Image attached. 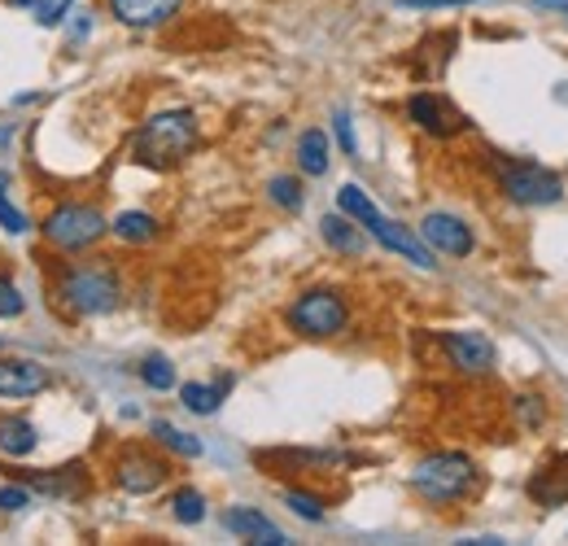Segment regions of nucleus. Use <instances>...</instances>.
<instances>
[{
  "mask_svg": "<svg viewBox=\"0 0 568 546\" xmlns=\"http://www.w3.org/2000/svg\"><path fill=\"white\" fill-rule=\"evenodd\" d=\"M202 144V123L193 110H158L149 114L136 136H132V158L149 171H175L193 158V149Z\"/></svg>",
  "mask_w": 568,
  "mask_h": 546,
  "instance_id": "nucleus-1",
  "label": "nucleus"
},
{
  "mask_svg": "<svg viewBox=\"0 0 568 546\" xmlns=\"http://www.w3.org/2000/svg\"><path fill=\"white\" fill-rule=\"evenodd\" d=\"M412 489L428 507H455L481 489V468L464 451H433L412 468Z\"/></svg>",
  "mask_w": 568,
  "mask_h": 546,
  "instance_id": "nucleus-2",
  "label": "nucleus"
},
{
  "mask_svg": "<svg viewBox=\"0 0 568 546\" xmlns=\"http://www.w3.org/2000/svg\"><path fill=\"white\" fill-rule=\"evenodd\" d=\"M58 297L83 320L110 315L123 302V275L110 259H83V263H71L58 275Z\"/></svg>",
  "mask_w": 568,
  "mask_h": 546,
  "instance_id": "nucleus-3",
  "label": "nucleus"
},
{
  "mask_svg": "<svg viewBox=\"0 0 568 546\" xmlns=\"http://www.w3.org/2000/svg\"><path fill=\"white\" fill-rule=\"evenodd\" d=\"M284 324H288L297 337H306V342H333V337H342L346 324H351V302H346L342 289L315 284V289H306V293H297V297L288 302Z\"/></svg>",
  "mask_w": 568,
  "mask_h": 546,
  "instance_id": "nucleus-4",
  "label": "nucleus"
},
{
  "mask_svg": "<svg viewBox=\"0 0 568 546\" xmlns=\"http://www.w3.org/2000/svg\"><path fill=\"white\" fill-rule=\"evenodd\" d=\"M490 166H495V184L507 202L516 205H556L565 202V180L542 166V162H529V158H503L490 153Z\"/></svg>",
  "mask_w": 568,
  "mask_h": 546,
  "instance_id": "nucleus-5",
  "label": "nucleus"
},
{
  "mask_svg": "<svg viewBox=\"0 0 568 546\" xmlns=\"http://www.w3.org/2000/svg\"><path fill=\"white\" fill-rule=\"evenodd\" d=\"M105 232H110V219L88 202L53 205V210L44 214V223H40V236H44L53 250H62V254H83V250H92Z\"/></svg>",
  "mask_w": 568,
  "mask_h": 546,
  "instance_id": "nucleus-6",
  "label": "nucleus"
},
{
  "mask_svg": "<svg viewBox=\"0 0 568 546\" xmlns=\"http://www.w3.org/2000/svg\"><path fill=\"white\" fill-rule=\"evenodd\" d=\"M110 473H114V485H119L123 494H153V489L166 485L171 464H166L162 455L144 451V446H128V451H119V459H114Z\"/></svg>",
  "mask_w": 568,
  "mask_h": 546,
  "instance_id": "nucleus-7",
  "label": "nucleus"
},
{
  "mask_svg": "<svg viewBox=\"0 0 568 546\" xmlns=\"http://www.w3.org/2000/svg\"><path fill=\"white\" fill-rule=\"evenodd\" d=\"M420 241L433 254H446V259H473V250H477L473 228L450 210H428L420 219Z\"/></svg>",
  "mask_w": 568,
  "mask_h": 546,
  "instance_id": "nucleus-8",
  "label": "nucleus"
},
{
  "mask_svg": "<svg viewBox=\"0 0 568 546\" xmlns=\"http://www.w3.org/2000/svg\"><path fill=\"white\" fill-rule=\"evenodd\" d=\"M437 342H442L450 367H455L459 376H490V372H495L498 354H495V342H490L486 333H477V328H455V333H442Z\"/></svg>",
  "mask_w": 568,
  "mask_h": 546,
  "instance_id": "nucleus-9",
  "label": "nucleus"
},
{
  "mask_svg": "<svg viewBox=\"0 0 568 546\" xmlns=\"http://www.w3.org/2000/svg\"><path fill=\"white\" fill-rule=\"evenodd\" d=\"M367 232H372V241L381 245V250H389V254H398V259H407V263H416L420 272H437V259H433V250H428L425 241L412 232V228H403L398 219H389V214H372L367 223H363Z\"/></svg>",
  "mask_w": 568,
  "mask_h": 546,
  "instance_id": "nucleus-10",
  "label": "nucleus"
},
{
  "mask_svg": "<svg viewBox=\"0 0 568 546\" xmlns=\"http://www.w3.org/2000/svg\"><path fill=\"white\" fill-rule=\"evenodd\" d=\"M407 119L433 140H450V136H459V132H468V119H464L446 97H437V92H416V97H407Z\"/></svg>",
  "mask_w": 568,
  "mask_h": 546,
  "instance_id": "nucleus-11",
  "label": "nucleus"
},
{
  "mask_svg": "<svg viewBox=\"0 0 568 546\" xmlns=\"http://www.w3.org/2000/svg\"><path fill=\"white\" fill-rule=\"evenodd\" d=\"M53 385V372L40 358H0V398H36Z\"/></svg>",
  "mask_w": 568,
  "mask_h": 546,
  "instance_id": "nucleus-12",
  "label": "nucleus"
},
{
  "mask_svg": "<svg viewBox=\"0 0 568 546\" xmlns=\"http://www.w3.org/2000/svg\"><path fill=\"white\" fill-rule=\"evenodd\" d=\"M105 4H110V13H114L123 27H132V31L166 27V22L184 9V0H105Z\"/></svg>",
  "mask_w": 568,
  "mask_h": 546,
  "instance_id": "nucleus-13",
  "label": "nucleus"
},
{
  "mask_svg": "<svg viewBox=\"0 0 568 546\" xmlns=\"http://www.w3.org/2000/svg\"><path fill=\"white\" fill-rule=\"evenodd\" d=\"M223 529L227 534H236V538H245V543H258V546H288L284 538V529H276L258 507H232L227 516H223Z\"/></svg>",
  "mask_w": 568,
  "mask_h": 546,
  "instance_id": "nucleus-14",
  "label": "nucleus"
},
{
  "mask_svg": "<svg viewBox=\"0 0 568 546\" xmlns=\"http://www.w3.org/2000/svg\"><path fill=\"white\" fill-rule=\"evenodd\" d=\"M529 498L538 503V507H560L568 503V451H560L556 459H547L534 477H529Z\"/></svg>",
  "mask_w": 568,
  "mask_h": 546,
  "instance_id": "nucleus-15",
  "label": "nucleus"
},
{
  "mask_svg": "<svg viewBox=\"0 0 568 546\" xmlns=\"http://www.w3.org/2000/svg\"><path fill=\"white\" fill-rule=\"evenodd\" d=\"M27 489L53 498V503H74L88 494V481H83V468H62V473H27L22 477Z\"/></svg>",
  "mask_w": 568,
  "mask_h": 546,
  "instance_id": "nucleus-16",
  "label": "nucleus"
},
{
  "mask_svg": "<svg viewBox=\"0 0 568 546\" xmlns=\"http://www.w3.org/2000/svg\"><path fill=\"white\" fill-rule=\"evenodd\" d=\"M36 446H40V433L27 415H0V455L27 459V455H36Z\"/></svg>",
  "mask_w": 568,
  "mask_h": 546,
  "instance_id": "nucleus-17",
  "label": "nucleus"
},
{
  "mask_svg": "<svg viewBox=\"0 0 568 546\" xmlns=\"http://www.w3.org/2000/svg\"><path fill=\"white\" fill-rule=\"evenodd\" d=\"M258 464H288V468H324V473H333V468H351L355 459L342 455V451H267V455H258Z\"/></svg>",
  "mask_w": 568,
  "mask_h": 546,
  "instance_id": "nucleus-18",
  "label": "nucleus"
},
{
  "mask_svg": "<svg viewBox=\"0 0 568 546\" xmlns=\"http://www.w3.org/2000/svg\"><path fill=\"white\" fill-rule=\"evenodd\" d=\"M232 385H236V376H219L214 385L189 381V385H180V403L193 411V415H214V411L223 407V398L232 394Z\"/></svg>",
  "mask_w": 568,
  "mask_h": 546,
  "instance_id": "nucleus-19",
  "label": "nucleus"
},
{
  "mask_svg": "<svg viewBox=\"0 0 568 546\" xmlns=\"http://www.w3.org/2000/svg\"><path fill=\"white\" fill-rule=\"evenodd\" d=\"M320 236H324L337 254H346V259H358V254H363V245H367V241H363V232H358V223L355 219H346L342 210L320 219Z\"/></svg>",
  "mask_w": 568,
  "mask_h": 546,
  "instance_id": "nucleus-20",
  "label": "nucleus"
},
{
  "mask_svg": "<svg viewBox=\"0 0 568 546\" xmlns=\"http://www.w3.org/2000/svg\"><path fill=\"white\" fill-rule=\"evenodd\" d=\"M110 232H114L123 245H149V241H158L162 223H158L153 214H144V210H123V214L110 223Z\"/></svg>",
  "mask_w": 568,
  "mask_h": 546,
  "instance_id": "nucleus-21",
  "label": "nucleus"
},
{
  "mask_svg": "<svg viewBox=\"0 0 568 546\" xmlns=\"http://www.w3.org/2000/svg\"><path fill=\"white\" fill-rule=\"evenodd\" d=\"M297 171L311 175V180H320L328 171V136L320 128H311V132L297 136Z\"/></svg>",
  "mask_w": 568,
  "mask_h": 546,
  "instance_id": "nucleus-22",
  "label": "nucleus"
},
{
  "mask_svg": "<svg viewBox=\"0 0 568 546\" xmlns=\"http://www.w3.org/2000/svg\"><path fill=\"white\" fill-rule=\"evenodd\" d=\"M149 433H153V442H158L162 451H171V455H184V459H197V455H202V442H197L193 433H184V428L166 424V419H153V424H149Z\"/></svg>",
  "mask_w": 568,
  "mask_h": 546,
  "instance_id": "nucleus-23",
  "label": "nucleus"
},
{
  "mask_svg": "<svg viewBox=\"0 0 568 546\" xmlns=\"http://www.w3.org/2000/svg\"><path fill=\"white\" fill-rule=\"evenodd\" d=\"M171 516H175L180 525H202V520H206V494L193 489V485H180V489L171 494Z\"/></svg>",
  "mask_w": 568,
  "mask_h": 546,
  "instance_id": "nucleus-24",
  "label": "nucleus"
},
{
  "mask_svg": "<svg viewBox=\"0 0 568 546\" xmlns=\"http://www.w3.org/2000/svg\"><path fill=\"white\" fill-rule=\"evenodd\" d=\"M9 4L22 9V13H31L40 27H62L67 13H71L79 0H9Z\"/></svg>",
  "mask_w": 568,
  "mask_h": 546,
  "instance_id": "nucleus-25",
  "label": "nucleus"
},
{
  "mask_svg": "<svg viewBox=\"0 0 568 546\" xmlns=\"http://www.w3.org/2000/svg\"><path fill=\"white\" fill-rule=\"evenodd\" d=\"M337 210H342L346 219H355L358 228H363V223L376 214V202H372L358 184H342V189H337Z\"/></svg>",
  "mask_w": 568,
  "mask_h": 546,
  "instance_id": "nucleus-26",
  "label": "nucleus"
},
{
  "mask_svg": "<svg viewBox=\"0 0 568 546\" xmlns=\"http://www.w3.org/2000/svg\"><path fill=\"white\" fill-rule=\"evenodd\" d=\"M284 507L293 512V516H302V520H311V525H320L324 520V498L320 494H311V489H284Z\"/></svg>",
  "mask_w": 568,
  "mask_h": 546,
  "instance_id": "nucleus-27",
  "label": "nucleus"
},
{
  "mask_svg": "<svg viewBox=\"0 0 568 546\" xmlns=\"http://www.w3.org/2000/svg\"><path fill=\"white\" fill-rule=\"evenodd\" d=\"M141 381L149 390H158V394H166V390H175V367H171V358H162V354H149L141 363Z\"/></svg>",
  "mask_w": 568,
  "mask_h": 546,
  "instance_id": "nucleus-28",
  "label": "nucleus"
},
{
  "mask_svg": "<svg viewBox=\"0 0 568 546\" xmlns=\"http://www.w3.org/2000/svg\"><path fill=\"white\" fill-rule=\"evenodd\" d=\"M0 228H4L9 236H22V232L31 228V219L22 214V205L9 198V175H0Z\"/></svg>",
  "mask_w": 568,
  "mask_h": 546,
  "instance_id": "nucleus-29",
  "label": "nucleus"
},
{
  "mask_svg": "<svg viewBox=\"0 0 568 546\" xmlns=\"http://www.w3.org/2000/svg\"><path fill=\"white\" fill-rule=\"evenodd\" d=\"M267 198L281 205V210H302V180L297 175H276L267 184Z\"/></svg>",
  "mask_w": 568,
  "mask_h": 546,
  "instance_id": "nucleus-30",
  "label": "nucleus"
},
{
  "mask_svg": "<svg viewBox=\"0 0 568 546\" xmlns=\"http://www.w3.org/2000/svg\"><path fill=\"white\" fill-rule=\"evenodd\" d=\"M27 311V297L13 275H0V320H18Z\"/></svg>",
  "mask_w": 568,
  "mask_h": 546,
  "instance_id": "nucleus-31",
  "label": "nucleus"
},
{
  "mask_svg": "<svg viewBox=\"0 0 568 546\" xmlns=\"http://www.w3.org/2000/svg\"><path fill=\"white\" fill-rule=\"evenodd\" d=\"M516 415H520V424H525V428H542V419H547V403H542L538 394H520V398H516Z\"/></svg>",
  "mask_w": 568,
  "mask_h": 546,
  "instance_id": "nucleus-32",
  "label": "nucleus"
},
{
  "mask_svg": "<svg viewBox=\"0 0 568 546\" xmlns=\"http://www.w3.org/2000/svg\"><path fill=\"white\" fill-rule=\"evenodd\" d=\"M22 507H31V489L27 485H0V512H22Z\"/></svg>",
  "mask_w": 568,
  "mask_h": 546,
  "instance_id": "nucleus-33",
  "label": "nucleus"
},
{
  "mask_svg": "<svg viewBox=\"0 0 568 546\" xmlns=\"http://www.w3.org/2000/svg\"><path fill=\"white\" fill-rule=\"evenodd\" d=\"M333 132H337V144L346 149V158H355L358 140H355V123H351V114H346V110H337V119H333Z\"/></svg>",
  "mask_w": 568,
  "mask_h": 546,
  "instance_id": "nucleus-34",
  "label": "nucleus"
},
{
  "mask_svg": "<svg viewBox=\"0 0 568 546\" xmlns=\"http://www.w3.org/2000/svg\"><path fill=\"white\" fill-rule=\"evenodd\" d=\"M407 9H455V4H477V0H403Z\"/></svg>",
  "mask_w": 568,
  "mask_h": 546,
  "instance_id": "nucleus-35",
  "label": "nucleus"
},
{
  "mask_svg": "<svg viewBox=\"0 0 568 546\" xmlns=\"http://www.w3.org/2000/svg\"><path fill=\"white\" fill-rule=\"evenodd\" d=\"M74 18H79V22L71 27V40H83V36L92 31V9H83V13H74Z\"/></svg>",
  "mask_w": 568,
  "mask_h": 546,
  "instance_id": "nucleus-36",
  "label": "nucleus"
},
{
  "mask_svg": "<svg viewBox=\"0 0 568 546\" xmlns=\"http://www.w3.org/2000/svg\"><path fill=\"white\" fill-rule=\"evenodd\" d=\"M538 9H568V0H534Z\"/></svg>",
  "mask_w": 568,
  "mask_h": 546,
  "instance_id": "nucleus-37",
  "label": "nucleus"
},
{
  "mask_svg": "<svg viewBox=\"0 0 568 546\" xmlns=\"http://www.w3.org/2000/svg\"><path fill=\"white\" fill-rule=\"evenodd\" d=\"M565 18H568V9H565Z\"/></svg>",
  "mask_w": 568,
  "mask_h": 546,
  "instance_id": "nucleus-38",
  "label": "nucleus"
}]
</instances>
